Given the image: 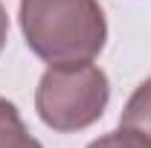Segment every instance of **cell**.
I'll list each match as a JSON object with an SVG mask.
<instances>
[{
	"mask_svg": "<svg viewBox=\"0 0 151 148\" xmlns=\"http://www.w3.org/2000/svg\"><path fill=\"white\" fill-rule=\"evenodd\" d=\"M18 20L26 47L47 64L93 61L108 41L99 0H20Z\"/></svg>",
	"mask_w": 151,
	"mask_h": 148,
	"instance_id": "obj_1",
	"label": "cell"
},
{
	"mask_svg": "<svg viewBox=\"0 0 151 148\" xmlns=\"http://www.w3.org/2000/svg\"><path fill=\"white\" fill-rule=\"evenodd\" d=\"M6 38H9V15H6V6L0 3V52L6 47Z\"/></svg>",
	"mask_w": 151,
	"mask_h": 148,
	"instance_id": "obj_6",
	"label": "cell"
},
{
	"mask_svg": "<svg viewBox=\"0 0 151 148\" xmlns=\"http://www.w3.org/2000/svg\"><path fill=\"white\" fill-rule=\"evenodd\" d=\"M0 148H44L26 131L15 102L0 96Z\"/></svg>",
	"mask_w": 151,
	"mask_h": 148,
	"instance_id": "obj_4",
	"label": "cell"
},
{
	"mask_svg": "<svg viewBox=\"0 0 151 148\" xmlns=\"http://www.w3.org/2000/svg\"><path fill=\"white\" fill-rule=\"evenodd\" d=\"M87 148H151V142L142 139L139 134L128 131V128H116V131H111V134L93 139Z\"/></svg>",
	"mask_w": 151,
	"mask_h": 148,
	"instance_id": "obj_5",
	"label": "cell"
},
{
	"mask_svg": "<svg viewBox=\"0 0 151 148\" xmlns=\"http://www.w3.org/2000/svg\"><path fill=\"white\" fill-rule=\"evenodd\" d=\"M111 102V81L93 61L50 64L35 87V111L47 128L76 134L105 116Z\"/></svg>",
	"mask_w": 151,
	"mask_h": 148,
	"instance_id": "obj_2",
	"label": "cell"
},
{
	"mask_svg": "<svg viewBox=\"0 0 151 148\" xmlns=\"http://www.w3.org/2000/svg\"><path fill=\"white\" fill-rule=\"evenodd\" d=\"M119 128H128L151 142V75L137 84L131 99L125 102L122 116H119Z\"/></svg>",
	"mask_w": 151,
	"mask_h": 148,
	"instance_id": "obj_3",
	"label": "cell"
}]
</instances>
